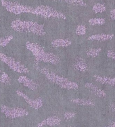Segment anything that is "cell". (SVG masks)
Wrapping results in <instances>:
<instances>
[{
  "instance_id": "19",
  "label": "cell",
  "mask_w": 115,
  "mask_h": 127,
  "mask_svg": "<svg viewBox=\"0 0 115 127\" xmlns=\"http://www.w3.org/2000/svg\"><path fill=\"white\" fill-rule=\"evenodd\" d=\"M13 39L12 35H7L3 37H0V45L2 47L6 46Z\"/></svg>"
},
{
  "instance_id": "22",
  "label": "cell",
  "mask_w": 115,
  "mask_h": 127,
  "mask_svg": "<svg viewBox=\"0 0 115 127\" xmlns=\"http://www.w3.org/2000/svg\"><path fill=\"white\" fill-rule=\"evenodd\" d=\"M58 1H66V2L69 3L81 5V6H85V3L83 2L82 0H58Z\"/></svg>"
},
{
  "instance_id": "13",
  "label": "cell",
  "mask_w": 115,
  "mask_h": 127,
  "mask_svg": "<svg viewBox=\"0 0 115 127\" xmlns=\"http://www.w3.org/2000/svg\"><path fill=\"white\" fill-rule=\"evenodd\" d=\"M85 87L89 90L91 91L95 95H97L99 97H105L106 96V93H105V91L98 88L97 86L93 85L92 83H86Z\"/></svg>"
},
{
  "instance_id": "3",
  "label": "cell",
  "mask_w": 115,
  "mask_h": 127,
  "mask_svg": "<svg viewBox=\"0 0 115 127\" xmlns=\"http://www.w3.org/2000/svg\"><path fill=\"white\" fill-rule=\"evenodd\" d=\"M41 73L43 74V75L46 76V78L56 85L59 86L60 87L66 89H77L78 88V84L73 81H71L63 78L62 76L57 75L54 72H52L48 69L41 68L39 70Z\"/></svg>"
},
{
  "instance_id": "8",
  "label": "cell",
  "mask_w": 115,
  "mask_h": 127,
  "mask_svg": "<svg viewBox=\"0 0 115 127\" xmlns=\"http://www.w3.org/2000/svg\"><path fill=\"white\" fill-rule=\"evenodd\" d=\"M16 93L18 95H19L20 97H22L25 100V101L29 104V105L31 107V108H34L35 110H38L39 108H41L43 105V101L41 98H37L35 99H33L29 97L25 93L22 92L21 91L18 90L16 91Z\"/></svg>"
},
{
  "instance_id": "17",
  "label": "cell",
  "mask_w": 115,
  "mask_h": 127,
  "mask_svg": "<svg viewBox=\"0 0 115 127\" xmlns=\"http://www.w3.org/2000/svg\"><path fill=\"white\" fill-rule=\"evenodd\" d=\"M105 20L104 18H91L89 20V24L92 26L103 25L105 24Z\"/></svg>"
},
{
  "instance_id": "27",
  "label": "cell",
  "mask_w": 115,
  "mask_h": 127,
  "mask_svg": "<svg viewBox=\"0 0 115 127\" xmlns=\"http://www.w3.org/2000/svg\"><path fill=\"white\" fill-rule=\"evenodd\" d=\"M110 127H115V122H114L113 123V124H111V125H110Z\"/></svg>"
},
{
  "instance_id": "28",
  "label": "cell",
  "mask_w": 115,
  "mask_h": 127,
  "mask_svg": "<svg viewBox=\"0 0 115 127\" xmlns=\"http://www.w3.org/2000/svg\"><path fill=\"white\" fill-rule=\"evenodd\" d=\"M0 72H1V70H0Z\"/></svg>"
},
{
  "instance_id": "21",
  "label": "cell",
  "mask_w": 115,
  "mask_h": 127,
  "mask_svg": "<svg viewBox=\"0 0 115 127\" xmlns=\"http://www.w3.org/2000/svg\"><path fill=\"white\" fill-rule=\"evenodd\" d=\"M10 81H11L10 78V76H8V74L3 72L2 75L1 76V78H0V82L5 84V85H10Z\"/></svg>"
},
{
  "instance_id": "18",
  "label": "cell",
  "mask_w": 115,
  "mask_h": 127,
  "mask_svg": "<svg viewBox=\"0 0 115 127\" xmlns=\"http://www.w3.org/2000/svg\"><path fill=\"white\" fill-rule=\"evenodd\" d=\"M102 51L101 48H93V49H89L87 51V55L91 58H96L100 54V51Z\"/></svg>"
},
{
  "instance_id": "14",
  "label": "cell",
  "mask_w": 115,
  "mask_h": 127,
  "mask_svg": "<svg viewBox=\"0 0 115 127\" xmlns=\"http://www.w3.org/2000/svg\"><path fill=\"white\" fill-rule=\"evenodd\" d=\"M93 77L95 78V80L99 83L115 87V78H110V77H105V76L103 77V76H97V75H95Z\"/></svg>"
},
{
  "instance_id": "10",
  "label": "cell",
  "mask_w": 115,
  "mask_h": 127,
  "mask_svg": "<svg viewBox=\"0 0 115 127\" xmlns=\"http://www.w3.org/2000/svg\"><path fill=\"white\" fill-rule=\"evenodd\" d=\"M61 119L57 116H51L38 124V127H55L60 124Z\"/></svg>"
},
{
  "instance_id": "25",
  "label": "cell",
  "mask_w": 115,
  "mask_h": 127,
  "mask_svg": "<svg viewBox=\"0 0 115 127\" xmlns=\"http://www.w3.org/2000/svg\"><path fill=\"white\" fill-rule=\"evenodd\" d=\"M107 56L110 58L115 60V52L113 51H108L107 53Z\"/></svg>"
},
{
  "instance_id": "1",
  "label": "cell",
  "mask_w": 115,
  "mask_h": 127,
  "mask_svg": "<svg viewBox=\"0 0 115 127\" xmlns=\"http://www.w3.org/2000/svg\"><path fill=\"white\" fill-rule=\"evenodd\" d=\"M26 47L27 49L31 51L35 57L36 62H43L45 63H50L52 64H57L60 61V59L55 54L47 52L41 46L39 45L27 42Z\"/></svg>"
},
{
  "instance_id": "2",
  "label": "cell",
  "mask_w": 115,
  "mask_h": 127,
  "mask_svg": "<svg viewBox=\"0 0 115 127\" xmlns=\"http://www.w3.org/2000/svg\"><path fill=\"white\" fill-rule=\"evenodd\" d=\"M11 27L15 31L20 32H31L39 36L45 34L43 25L32 21H25L17 19L12 22Z\"/></svg>"
},
{
  "instance_id": "4",
  "label": "cell",
  "mask_w": 115,
  "mask_h": 127,
  "mask_svg": "<svg viewBox=\"0 0 115 127\" xmlns=\"http://www.w3.org/2000/svg\"><path fill=\"white\" fill-rule=\"evenodd\" d=\"M1 2L3 7L10 13H12L14 14H20L23 13H33L34 8L27 5H22L18 2L7 0H1Z\"/></svg>"
},
{
  "instance_id": "7",
  "label": "cell",
  "mask_w": 115,
  "mask_h": 127,
  "mask_svg": "<svg viewBox=\"0 0 115 127\" xmlns=\"http://www.w3.org/2000/svg\"><path fill=\"white\" fill-rule=\"evenodd\" d=\"M1 112L5 115V116L9 118H17L24 117L29 115V112L25 109L21 108H10L6 105H1Z\"/></svg>"
},
{
  "instance_id": "9",
  "label": "cell",
  "mask_w": 115,
  "mask_h": 127,
  "mask_svg": "<svg viewBox=\"0 0 115 127\" xmlns=\"http://www.w3.org/2000/svg\"><path fill=\"white\" fill-rule=\"evenodd\" d=\"M18 81L20 83H21L22 85H24L31 90L36 91L39 87V85L37 83H35V81L25 76H20L19 78H18Z\"/></svg>"
},
{
  "instance_id": "12",
  "label": "cell",
  "mask_w": 115,
  "mask_h": 127,
  "mask_svg": "<svg viewBox=\"0 0 115 127\" xmlns=\"http://www.w3.org/2000/svg\"><path fill=\"white\" fill-rule=\"evenodd\" d=\"M114 37V34H96L91 35L88 37V40L90 41H106L110 40Z\"/></svg>"
},
{
  "instance_id": "16",
  "label": "cell",
  "mask_w": 115,
  "mask_h": 127,
  "mask_svg": "<svg viewBox=\"0 0 115 127\" xmlns=\"http://www.w3.org/2000/svg\"><path fill=\"white\" fill-rule=\"evenodd\" d=\"M72 101L78 105H93L94 101L92 99H75Z\"/></svg>"
},
{
  "instance_id": "15",
  "label": "cell",
  "mask_w": 115,
  "mask_h": 127,
  "mask_svg": "<svg viewBox=\"0 0 115 127\" xmlns=\"http://www.w3.org/2000/svg\"><path fill=\"white\" fill-rule=\"evenodd\" d=\"M72 44V42L69 39H58L54 40L51 42L52 46L55 47H66Z\"/></svg>"
},
{
  "instance_id": "5",
  "label": "cell",
  "mask_w": 115,
  "mask_h": 127,
  "mask_svg": "<svg viewBox=\"0 0 115 127\" xmlns=\"http://www.w3.org/2000/svg\"><path fill=\"white\" fill-rule=\"evenodd\" d=\"M33 14L38 15L45 18H59V19L66 18V16L62 13L59 12L51 7L44 6V5L38 6L34 8Z\"/></svg>"
},
{
  "instance_id": "23",
  "label": "cell",
  "mask_w": 115,
  "mask_h": 127,
  "mask_svg": "<svg viewBox=\"0 0 115 127\" xmlns=\"http://www.w3.org/2000/svg\"><path fill=\"white\" fill-rule=\"evenodd\" d=\"M76 33L78 35H84L86 33V27L84 25H78L76 29Z\"/></svg>"
},
{
  "instance_id": "11",
  "label": "cell",
  "mask_w": 115,
  "mask_h": 127,
  "mask_svg": "<svg viewBox=\"0 0 115 127\" xmlns=\"http://www.w3.org/2000/svg\"><path fill=\"white\" fill-rule=\"evenodd\" d=\"M74 68L78 70L85 72L87 70L88 67H87V64L86 63L85 60L84 59L81 58H77L76 60L74 62Z\"/></svg>"
},
{
  "instance_id": "26",
  "label": "cell",
  "mask_w": 115,
  "mask_h": 127,
  "mask_svg": "<svg viewBox=\"0 0 115 127\" xmlns=\"http://www.w3.org/2000/svg\"><path fill=\"white\" fill-rule=\"evenodd\" d=\"M110 16L111 18L113 20H114L115 21V10H110Z\"/></svg>"
},
{
  "instance_id": "20",
  "label": "cell",
  "mask_w": 115,
  "mask_h": 127,
  "mask_svg": "<svg viewBox=\"0 0 115 127\" xmlns=\"http://www.w3.org/2000/svg\"><path fill=\"white\" fill-rule=\"evenodd\" d=\"M93 11L95 13H102L106 11L105 6L101 3H96L93 5Z\"/></svg>"
},
{
  "instance_id": "6",
  "label": "cell",
  "mask_w": 115,
  "mask_h": 127,
  "mask_svg": "<svg viewBox=\"0 0 115 127\" xmlns=\"http://www.w3.org/2000/svg\"><path fill=\"white\" fill-rule=\"evenodd\" d=\"M0 60L6 64L10 67V69H12L15 72L19 73H27L29 72V69L20 62L16 60L13 58L7 56L2 53H0Z\"/></svg>"
},
{
  "instance_id": "24",
  "label": "cell",
  "mask_w": 115,
  "mask_h": 127,
  "mask_svg": "<svg viewBox=\"0 0 115 127\" xmlns=\"http://www.w3.org/2000/svg\"><path fill=\"white\" fill-rule=\"evenodd\" d=\"M75 114L73 112H66L64 114V116L66 119H71V118H73L75 117Z\"/></svg>"
}]
</instances>
